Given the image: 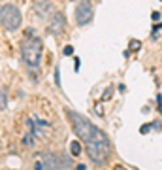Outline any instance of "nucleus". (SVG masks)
Here are the masks:
<instances>
[{
	"label": "nucleus",
	"mask_w": 162,
	"mask_h": 170,
	"mask_svg": "<svg viewBox=\"0 0 162 170\" xmlns=\"http://www.w3.org/2000/svg\"><path fill=\"white\" fill-rule=\"evenodd\" d=\"M158 112H160V113H162V104H160V106H158Z\"/></svg>",
	"instance_id": "obj_19"
},
{
	"label": "nucleus",
	"mask_w": 162,
	"mask_h": 170,
	"mask_svg": "<svg viewBox=\"0 0 162 170\" xmlns=\"http://www.w3.org/2000/svg\"><path fill=\"white\" fill-rule=\"evenodd\" d=\"M64 29H66V19H64V15L62 13H55L51 17V21H49V32L53 36H59V34L64 32Z\"/></svg>",
	"instance_id": "obj_7"
},
{
	"label": "nucleus",
	"mask_w": 162,
	"mask_h": 170,
	"mask_svg": "<svg viewBox=\"0 0 162 170\" xmlns=\"http://www.w3.org/2000/svg\"><path fill=\"white\" fill-rule=\"evenodd\" d=\"M111 94H113V87H107V89L104 91V94H102V99L107 100V99H111Z\"/></svg>",
	"instance_id": "obj_12"
},
{
	"label": "nucleus",
	"mask_w": 162,
	"mask_h": 170,
	"mask_svg": "<svg viewBox=\"0 0 162 170\" xmlns=\"http://www.w3.org/2000/svg\"><path fill=\"white\" fill-rule=\"evenodd\" d=\"M140 47H142V42H140V40H130L128 51H140Z\"/></svg>",
	"instance_id": "obj_11"
},
{
	"label": "nucleus",
	"mask_w": 162,
	"mask_h": 170,
	"mask_svg": "<svg viewBox=\"0 0 162 170\" xmlns=\"http://www.w3.org/2000/svg\"><path fill=\"white\" fill-rule=\"evenodd\" d=\"M34 36V29H27V38H32Z\"/></svg>",
	"instance_id": "obj_16"
},
{
	"label": "nucleus",
	"mask_w": 162,
	"mask_h": 170,
	"mask_svg": "<svg viewBox=\"0 0 162 170\" xmlns=\"http://www.w3.org/2000/svg\"><path fill=\"white\" fill-rule=\"evenodd\" d=\"M151 19H153V21H158V19H160V13H158V11H153V13H151Z\"/></svg>",
	"instance_id": "obj_15"
},
{
	"label": "nucleus",
	"mask_w": 162,
	"mask_h": 170,
	"mask_svg": "<svg viewBox=\"0 0 162 170\" xmlns=\"http://www.w3.org/2000/svg\"><path fill=\"white\" fill-rule=\"evenodd\" d=\"M8 108V93L6 89L0 87V110H6Z\"/></svg>",
	"instance_id": "obj_9"
},
{
	"label": "nucleus",
	"mask_w": 162,
	"mask_h": 170,
	"mask_svg": "<svg viewBox=\"0 0 162 170\" xmlns=\"http://www.w3.org/2000/svg\"><path fill=\"white\" fill-rule=\"evenodd\" d=\"M66 113H68V117H70V121H72L74 132H76L83 142H94V140L106 142V140H107V136H106L100 129H96L92 123H89V121H87L83 115L76 113V112H72V110H68Z\"/></svg>",
	"instance_id": "obj_1"
},
{
	"label": "nucleus",
	"mask_w": 162,
	"mask_h": 170,
	"mask_svg": "<svg viewBox=\"0 0 162 170\" xmlns=\"http://www.w3.org/2000/svg\"><path fill=\"white\" fill-rule=\"evenodd\" d=\"M151 129H153V123H147V125H142V129H140V132H142V134H147V132H149Z\"/></svg>",
	"instance_id": "obj_13"
},
{
	"label": "nucleus",
	"mask_w": 162,
	"mask_h": 170,
	"mask_svg": "<svg viewBox=\"0 0 162 170\" xmlns=\"http://www.w3.org/2000/svg\"><path fill=\"white\" fill-rule=\"evenodd\" d=\"M160 96H162V94H160Z\"/></svg>",
	"instance_id": "obj_20"
},
{
	"label": "nucleus",
	"mask_w": 162,
	"mask_h": 170,
	"mask_svg": "<svg viewBox=\"0 0 162 170\" xmlns=\"http://www.w3.org/2000/svg\"><path fill=\"white\" fill-rule=\"evenodd\" d=\"M51 10H53V6H51V2H47V0H38V2L34 4V11H36V15L42 17V19L47 17V15L51 13Z\"/></svg>",
	"instance_id": "obj_8"
},
{
	"label": "nucleus",
	"mask_w": 162,
	"mask_h": 170,
	"mask_svg": "<svg viewBox=\"0 0 162 170\" xmlns=\"http://www.w3.org/2000/svg\"><path fill=\"white\" fill-rule=\"evenodd\" d=\"M70 151H72L74 157H79V155H81V144H79L77 140H74V142L70 144Z\"/></svg>",
	"instance_id": "obj_10"
},
{
	"label": "nucleus",
	"mask_w": 162,
	"mask_h": 170,
	"mask_svg": "<svg viewBox=\"0 0 162 170\" xmlns=\"http://www.w3.org/2000/svg\"><path fill=\"white\" fill-rule=\"evenodd\" d=\"M160 29H162V23H158V25H156V27L153 29V32H156V30H160Z\"/></svg>",
	"instance_id": "obj_18"
},
{
	"label": "nucleus",
	"mask_w": 162,
	"mask_h": 170,
	"mask_svg": "<svg viewBox=\"0 0 162 170\" xmlns=\"http://www.w3.org/2000/svg\"><path fill=\"white\" fill-rule=\"evenodd\" d=\"M72 53H74V47L72 45H66L64 47V55H72Z\"/></svg>",
	"instance_id": "obj_14"
},
{
	"label": "nucleus",
	"mask_w": 162,
	"mask_h": 170,
	"mask_svg": "<svg viewBox=\"0 0 162 170\" xmlns=\"http://www.w3.org/2000/svg\"><path fill=\"white\" fill-rule=\"evenodd\" d=\"M0 23L8 30H17L21 25V11L13 4H6L0 8Z\"/></svg>",
	"instance_id": "obj_5"
},
{
	"label": "nucleus",
	"mask_w": 162,
	"mask_h": 170,
	"mask_svg": "<svg viewBox=\"0 0 162 170\" xmlns=\"http://www.w3.org/2000/svg\"><path fill=\"white\" fill-rule=\"evenodd\" d=\"M42 53H43V42L40 38H27L21 45V57L30 68L40 66L42 61Z\"/></svg>",
	"instance_id": "obj_2"
},
{
	"label": "nucleus",
	"mask_w": 162,
	"mask_h": 170,
	"mask_svg": "<svg viewBox=\"0 0 162 170\" xmlns=\"http://www.w3.org/2000/svg\"><path fill=\"white\" fill-rule=\"evenodd\" d=\"M92 19V6L89 0H81L76 8V23L77 25H87Z\"/></svg>",
	"instance_id": "obj_6"
},
{
	"label": "nucleus",
	"mask_w": 162,
	"mask_h": 170,
	"mask_svg": "<svg viewBox=\"0 0 162 170\" xmlns=\"http://www.w3.org/2000/svg\"><path fill=\"white\" fill-rule=\"evenodd\" d=\"M79 62H81V61H79V59H76V64H74V68H76V72H77V70H79V66H81Z\"/></svg>",
	"instance_id": "obj_17"
},
{
	"label": "nucleus",
	"mask_w": 162,
	"mask_h": 170,
	"mask_svg": "<svg viewBox=\"0 0 162 170\" xmlns=\"http://www.w3.org/2000/svg\"><path fill=\"white\" fill-rule=\"evenodd\" d=\"M72 159L66 155H59V153H42L40 161L34 163L36 170H43V168H72Z\"/></svg>",
	"instance_id": "obj_3"
},
{
	"label": "nucleus",
	"mask_w": 162,
	"mask_h": 170,
	"mask_svg": "<svg viewBox=\"0 0 162 170\" xmlns=\"http://www.w3.org/2000/svg\"><path fill=\"white\" fill-rule=\"evenodd\" d=\"M87 153H89V159L92 163H98V164H104L107 159H109V153H111V148H109V142H100V140H94V142H87Z\"/></svg>",
	"instance_id": "obj_4"
}]
</instances>
